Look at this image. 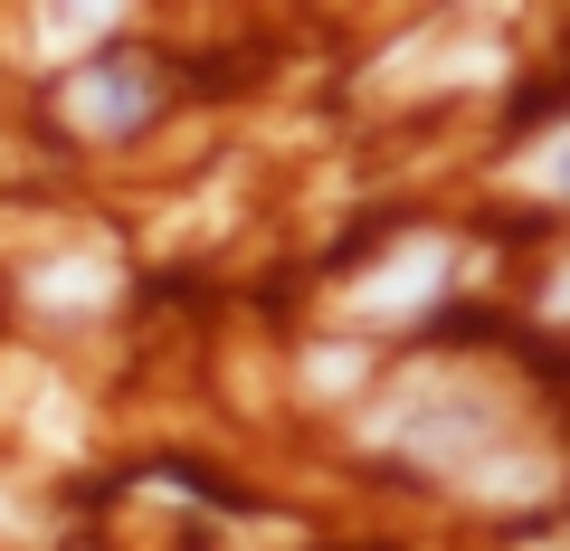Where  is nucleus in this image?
<instances>
[{
	"label": "nucleus",
	"instance_id": "f257e3e1",
	"mask_svg": "<svg viewBox=\"0 0 570 551\" xmlns=\"http://www.w3.org/2000/svg\"><path fill=\"white\" fill-rule=\"evenodd\" d=\"M371 437H390V447L428 456V466H475V456H513L504 447V419H494L485 400H456L448 371H419L409 381V400H390L381 419H371Z\"/></svg>",
	"mask_w": 570,
	"mask_h": 551
},
{
	"label": "nucleus",
	"instance_id": "f03ea898",
	"mask_svg": "<svg viewBox=\"0 0 570 551\" xmlns=\"http://www.w3.org/2000/svg\"><path fill=\"white\" fill-rule=\"evenodd\" d=\"M448 266H456L448 238H409L400 257H381L362 276V314H371V324H409V314H428L438 286H448Z\"/></svg>",
	"mask_w": 570,
	"mask_h": 551
},
{
	"label": "nucleus",
	"instance_id": "7ed1b4c3",
	"mask_svg": "<svg viewBox=\"0 0 570 551\" xmlns=\"http://www.w3.org/2000/svg\"><path fill=\"white\" fill-rule=\"evenodd\" d=\"M153 115V67H77L67 77V124L77 134H134V124Z\"/></svg>",
	"mask_w": 570,
	"mask_h": 551
},
{
	"label": "nucleus",
	"instance_id": "20e7f679",
	"mask_svg": "<svg viewBox=\"0 0 570 551\" xmlns=\"http://www.w3.org/2000/svg\"><path fill=\"white\" fill-rule=\"evenodd\" d=\"M29 295L58 305V314H96V305H115V266H105V257H58V266L29 276Z\"/></svg>",
	"mask_w": 570,
	"mask_h": 551
},
{
	"label": "nucleus",
	"instance_id": "39448f33",
	"mask_svg": "<svg viewBox=\"0 0 570 551\" xmlns=\"http://www.w3.org/2000/svg\"><path fill=\"white\" fill-rule=\"evenodd\" d=\"M523 181L542 190V200H570V124H561V134H551L542 152H532V163H523Z\"/></svg>",
	"mask_w": 570,
	"mask_h": 551
},
{
	"label": "nucleus",
	"instance_id": "423d86ee",
	"mask_svg": "<svg viewBox=\"0 0 570 551\" xmlns=\"http://www.w3.org/2000/svg\"><path fill=\"white\" fill-rule=\"evenodd\" d=\"M352 381H362V352H305V390L333 400V390H352Z\"/></svg>",
	"mask_w": 570,
	"mask_h": 551
},
{
	"label": "nucleus",
	"instance_id": "0eeeda50",
	"mask_svg": "<svg viewBox=\"0 0 570 551\" xmlns=\"http://www.w3.org/2000/svg\"><path fill=\"white\" fill-rule=\"evenodd\" d=\"M542 305H551V314H570V266L551 276V295H542Z\"/></svg>",
	"mask_w": 570,
	"mask_h": 551
}]
</instances>
